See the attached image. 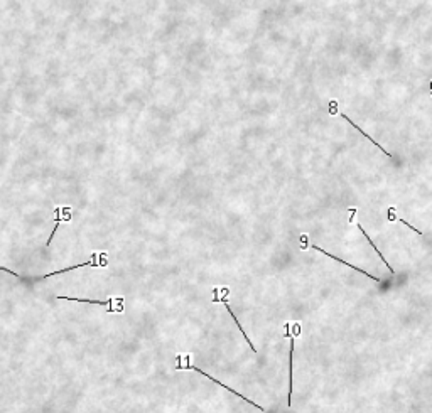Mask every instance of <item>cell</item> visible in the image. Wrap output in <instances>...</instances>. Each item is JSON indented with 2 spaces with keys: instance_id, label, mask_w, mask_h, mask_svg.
<instances>
[{
  "instance_id": "obj_1",
  "label": "cell",
  "mask_w": 432,
  "mask_h": 413,
  "mask_svg": "<svg viewBox=\"0 0 432 413\" xmlns=\"http://www.w3.org/2000/svg\"><path fill=\"white\" fill-rule=\"evenodd\" d=\"M176 368H178V369H192V371H196V373L203 374V376H208L209 379H211V381H215V383H216V385H218V386H223V388H225V390H228V391H232V393H233V395L240 396V398H242V400H245V402H247V403L253 405V407H255V408H258V410H260V412H265V408H263V407H262V405H257V403H255V402H253V400H248V398H247V396H243V395H240V393H238V391H235V390H232V388H230V386H226V385H223V383H221V381H218V379H216V378L209 376V373H204V371H201L199 368H196V366H192V364H189V362H187V364H184V366H183V364H178V366H176Z\"/></svg>"
},
{
  "instance_id": "obj_2",
  "label": "cell",
  "mask_w": 432,
  "mask_h": 413,
  "mask_svg": "<svg viewBox=\"0 0 432 413\" xmlns=\"http://www.w3.org/2000/svg\"><path fill=\"white\" fill-rule=\"evenodd\" d=\"M56 299L61 300H73V302H86V304H93V306H108V312H119L117 309H113L110 306L113 304H123V299H108V300H91V299H76V297H68V295H56Z\"/></svg>"
},
{
  "instance_id": "obj_3",
  "label": "cell",
  "mask_w": 432,
  "mask_h": 413,
  "mask_svg": "<svg viewBox=\"0 0 432 413\" xmlns=\"http://www.w3.org/2000/svg\"><path fill=\"white\" fill-rule=\"evenodd\" d=\"M311 248H312V250H316V252H321V253H324V255H328V257H331V258H333V260H336V261H339V263H341V265H346V266H350V268H353V270H358V272H360V273L367 275V277H368V278H371V280H375V282H380V278L373 277V275H371V273H368V272H365V270H362V268H358V266H356V265H350V263H346V261H345V260H341V258H338V257L331 255V253H329V252H324V250H322V248H319V246H317V245H311Z\"/></svg>"
},
{
  "instance_id": "obj_4",
  "label": "cell",
  "mask_w": 432,
  "mask_h": 413,
  "mask_svg": "<svg viewBox=\"0 0 432 413\" xmlns=\"http://www.w3.org/2000/svg\"><path fill=\"white\" fill-rule=\"evenodd\" d=\"M285 337L291 339V354H289V396H287V405L291 407V395H292V354H294V336H291V332H285Z\"/></svg>"
},
{
  "instance_id": "obj_5",
  "label": "cell",
  "mask_w": 432,
  "mask_h": 413,
  "mask_svg": "<svg viewBox=\"0 0 432 413\" xmlns=\"http://www.w3.org/2000/svg\"><path fill=\"white\" fill-rule=\"evenodd\" d=\"M228 294H230V292H228ZM228 294H225V297H223V299H221V302H223V306L226 307V310H228V312H230V315H232V317H233L235 324H237V327H238V329H240V332H242V334H243V337H245V339H247V343H248V346H250V348H251V351H253V353H257V348H255V346H253V344H251L250 337H248V336H247V332H245V331H243V327H242V325H240V322H238L237 315H235V314H233L232 307H230V306H228V299H226V295H228Z\"/></svg>"
}]
</instances>
